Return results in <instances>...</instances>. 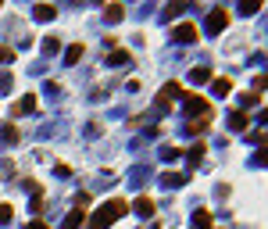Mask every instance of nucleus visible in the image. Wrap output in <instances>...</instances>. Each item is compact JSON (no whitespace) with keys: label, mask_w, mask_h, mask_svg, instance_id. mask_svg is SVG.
<instances>
[{"label":"nucleus","mask_w":268,"mask_h":229,"mask_svg":"<svg viewBox=\"0 0 268 229\" xmlns=\"http://www.w3.org/2000/svg\"><path fill=\"white\" fill-rule=\"evenodd\" d=\"M129 212V204L122 201V197H111V201H104V208L90 219V229H108V222H115V219H122Z\"/></svg>","instance_id":"1"},{"label":"nucleus","mask_w":268,"mask_h":229,"mask_svg":"<svg viewBox=\"0 0 268 229\" xmlns=\"http://www.w3.org/2000/svg\"><path fill=\"white\" fill-rule=\"evenodd\" d=\"M225 25H229V11H225V7H215V11L207 14V22H204V29H207L211 36H218Z\"/></svg>","instance_id":"2"},{"label":"nucleus","mask_w":268,"mask_h":229,"mask_svg":"<svg viewBox=\"0 0 268 229\" xmlns=\"http://www.w3.org/2000/svg\"><path fill=\"white\" fill-rule=\"evenodd\" d=\"M186 108H190L193 115H201V118H215V111H211V104H207L204 97H197V93H190V100H186Z\"/></svg>","instance_id":"3"},{"label":"nucleus","mask_w":268,"mask_h":229,"mask_svg":"<svg viewBox=\"0 0 268 229\" xmlns=\"http://www.w3.org/2000/svg\"><path fill=\"white\" fill-rule=\"evenodd\" d=\"M172 36H175L179 43H193V40H197V25H190V22H183V25H179V29L172 32Z\"/></svg>","instance_id":"4"},{"label":"nucleus","mask_w":268,"mask_h":229,"mask_svg":"<svg viewBox=\"0 0 268 229\" xmlns=\"http://www.w3.org/2000/svg\"><path fill=\"white\" fill-rule=\"evenodd\" d=\"M133 212L139 215V219H150V215H154V201H150V197H136Z\"/></svg>","instance_id":"5"},{"label":"nucleus","mask_w":268,"mask_h":229,"mask_svg":"<svg viewBox=\"0 0 268 229\" xmlns=\"http://www.w3.org/2000/svg\"><path fill=\"white\" fill-rule=\"evenodd\" d=\"M32 14H36V22H50V18L58 14V7H50V4H36Z\"/></svg>","instance_id":"6"},{"label":"nucleus","mask_w":268,"mask_h":229,"mask_svg":"<svg viewBox=\"0 0 268 229\" xmlns=\"http://www.w3.org/2000/svg\"><path fill=\"white\" fill-rule=\"evenodd\" d=\"M211 90H215V97H229L233 93V82L229 79H211Z\"/></svg>","instance_id":"7"},{"label":"nucleus","mask_w":268,"mask_h":229,"mask_svg":"<svg viewBox=\"0 0 268 229\" xmlns=\"http://www.w3.org/2000/svg\"><path fill=\"white\" fill-rule=\"evenodd\" d=\"M122 14H126L122 4H108V7H104V18H108V22H122Z\"/></svg>","instance_id":"8"},{"label":"nucleus","mask_w":268,"mask_h":229,"mask_svg":"<svg viewBox=\"0 0 268 229\" xmlns=\"http://www.w3.org/2000/svg\"><path fill=\"white\" fill-rule=\"evenodd\" d=\"M229 129H233V133H243V129H247V115H243V111H236V115L229 118Z\"/></svg>","instance_id":"9"},{"label":"nucleus","mask_w":268,"mask_h":229,"mask_svg":"<svg viewBox=\"0 0 268 229\" xmlns=\"http://www.w3.org/2000/svg\"><path fill=\"white\" fill-rule=\"evenodd\" d=\"M161 183H165V186H183V183H186V175H183V172H165V175H161Z\"/></svg>","instance_id":"10"},{"label":"nucleus","mask_w":268,"mask_h":229,"mask_svg":"<svg viewBox=\"0 0 268 229\" xmlns=\"http://www.w3.org/2000/svg\"><path fill=\"white\" fill-rule=\"evenodd\" d=\"M79 58H82V43H72V47L65 50V65H75Z\"/></svg>","instance_id":"11"},{"label":"nucleus","mask_w":268,"mask_h":229,"mask_svg":"<svg viewBox=\"0 0 268 229\" xmlns=\"http://www.w3.org/2000/svg\"><path fill=\"white\" fill-rule=\"evenodd\" d=\"M190 79H193L197 86H204V82H211V68H193V72H190Z\"/></svg>","instance_id":"12"},{"label":"nucleus","mask_w":268,"mask_h":229,"mask_svg":"<svg viewBox=\"0 0 268 229\" xmlns=\"http://www.w3.org/2000/svg\"><path fill=\"white\" fill-rule=\"evenodd\" d=\"M36 108V97H22L18 104H14V115H22V111H32Z\"/></svg>","instance_id":"13"},{"label":"nucleus","mask_w":268,"mask_h":229,"mask_svg":"<svg viewBox=\"0 0 268 229\" xmlns=\"http://www.w3.org/2000/svg\"><path fill=\"white\" fill-rule=\"evenodd\" d=\"M193 226H197V229H211V215H207L204 208L197 212V215H193Z\"/></svg>","instance_id":"14"},{"label":"nucleus","mask_w":268,"mask_h":229,"mask_svg":"<svg viewBox=\"0 0 268 229\" xmlns=\"http://www.w3.org/2000/svg\"><path fill=\"white\" fill-rule=\"evenodd\" d=\"M179 147H175V144H165V147H161V157H165V161H175V157H179Z\"/></svg>","instance_id":"15"},{"label":"nucleus","mask_w":268,"mask_h":229,"mask_svg":"<svg viewBox=\"0 0 268 229\" xmlns=\"http://www.w3.org/2000/svg\"><path fill=\"white\" fill-rule=\"evenodd\" d=\"M82 215H86V212H72V215L65 219V229H79L82 226Z\"/></svg>","instance_id":"16"},{"label":"nucleus","mask_w":268,"mask_h":229,"mask_svg":"<svg viewBox=\"0 0 268 229\" xmlns=\"http://www.w3.org/2000/svg\"><path fill=\"white\" fill-rule=\"evenodd\" d=\"M108 65H115V68H118V65H129V54H126V50H115V54L108 58Z\"/></svg>","instance_id":"17"},{"label":"nucleus","mask_w":268,"mask_h":229,"mask_svg":"<svg viewBox=\"0 0 268 229\" xmlns=\"http://www.w3.org/2000/svg\"><path fill=\"white\" fill-rule=\"evenodd\" d=\"M204 151H207L204 144H197V147H190V165H201V161H204Z\"/></svg>","instance_id":"18"},{"label":"nucleus","mask_w":268,"mask_h":229,"mask_svg":"<svg viewBox=\"0 0 268 229\" xmlns=\"http://www.w3.org/2000/svg\"><path fill=\"white\" fill-rule=\"evenodd\" d=\"M207 126H211V118H193V122H190V133L197 136V133H204V129H207Z\"/></svg>","instance_id":"19"},{"label":"nucleus","mask_w":268,"mask_h":229,"mask_svg":"<svg viewBox=\"0 0 268 229\" xmlns=\"http://www.w3.org/2000/svg\"><path fill=\"white\" fill-rule=\"evenodd\" d=\"M183 7H190V4H168V7H165V18H175V14H183Z\"/></svg>","instance_id":"20"},{"label":"nucleus","mask_w":268,"mask_h":229,"mask_svg":"<svg viewBox=\"0 0 268 229\" xmlns=\"http://www.w3.org/2000/svg\"><path fill=\"white\" fill-rule=\"evenodd\" d=\"M258 7H261V0H247V4H240V11H243V14H254Z\"/></svg>","instance_id":"21"},{"label":"nucleus","mask_w":268,"mask_h":229,"mask_svg":"<svg viewBox=\"0 0 268 229\" xmlns=\"http://www.w3.org/2000/svg\"><path fill=\"white\" fill-rule=\"evenodd\" d=\"M0 133H4V140H7V144H14V140H18V129H14V126H4Z\"/></svg>","instance_id":"22"},{"label":"nucleus","mask_w":268,"mask_h":229,"mask_svg":"<svg viewBox=\"0 0 268 229\" xmlns=\"http://www.w3.org/2000/svg\"><path fill=\"white\" fill-rule=\"evenodd\" d=\"M11 222V204H0V226Z\"/></svg>","instance_id":"23"},{"label":"nucleus","mask_w":268,"mask_h":229,"mask_svg":"<svg viewBox=\"0 0 268 229\" xmlns=\"http://www.w3.org/2000/svg\"><path fill=\"white\" fill-rule=\"evenodd\" d=\"M58 47H61V43H58V36H50V40H47V43H43V50H50V54H54V50H58Z\"/></svg>","instance_id":"24"},{"label":"nucleus","mask_w":268,"mask_h":229,"mask_svg":"<svg viewBox=\"0 0 268 229\" xmlns=\"http://www.w3.org/2000/svg\"><path fill=\"white\" fill-rule=\"evenodd\" d=\"M11 58H14V54H11L7 47H0V61H11Z\"/></svg>","instance_id":"25"},{"label":"nucleus","mask_w":268,"mask_h":229,"mask_svg":"<svg viewBox=\"0 0 268 229\" xmlns=\"http://www.w3.org/2000/svg\"><path fill=\"white\" fill-rule=\"evenodd\" d=\"M29 229H47V226H43V222H32V226H29Z\"/></svg>","instance_id":"26"},{"label":"nucleus","mask_w":268,"mask_h":229,"mask_svg":"<svg viewBox=\"0 0 268 229\" xmlns=\"http://www.w3.org/2000/svg\"><path fill=\"white\" fill-rule=\"evenodd\" d=\"M0 7H4V4H0Z\"/></svg>","instance_id":"27"}]
</instances>
